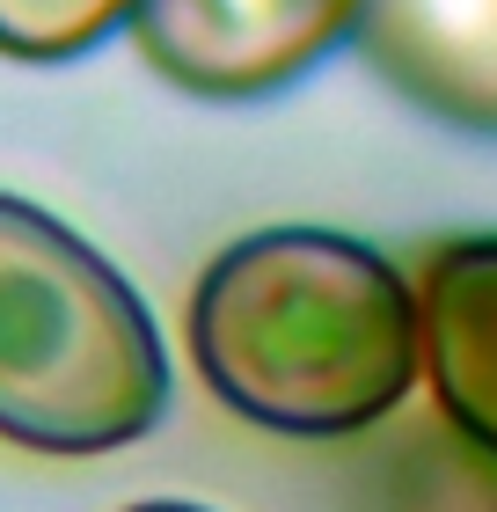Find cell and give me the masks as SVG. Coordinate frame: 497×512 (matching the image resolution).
I'll return each mask as SVG.
<instances>
[{"mask_svg": "<svg viewBox=\"0 0 497 512\" xmlns=\"http://www.w3.org/2000/svg\"><path fill=\"white\" fill-rule=\"evenodd\" d=\"M132 22V0H0V52L8 59H81Z\"/></svg>", "mask_w": 497, "mask_h": 512, "instance_id": "obj_6", "label": "cell"}, {"mask_svg": "<svg viewBox=\"0 0 497 512\" xmlns=\"http://www.w3.org/2000/svg\"><path fill=\"white\" fill-rule=\"evenodd\" d=\"M351 44L417 110L497 132V0H359Z\"/></svg>", "mask_w": 497, "mask_h": 512, "instance_id": "obj_4", "label": "cell"}, {"mask_svg": "<svg viewBox=\"0 0 497 512\" xmlns=\"http://www.w3.org/2000/svg\"><path fill=\"white\" fill-rule=\"evenodd\" d=\"M125 512H205V505H176V498H147V505H125Z\"/></svg>", "mask_w": 497, "mask_h": 512, "instance_id": "obj_7", "label": "cell"}, {"mask_svg": "<svg viewBox=\"0 0 497 512\" xmlns=\"http://www.w3.org/2000/svg\"><path fill=\"white\" fill-rule=\"evenodd\" d=\"M169 417V352L132 278L0 191V439L88 461Z\"/></svg>", "mask_w": 497, "mask_h": 512, "instance_id": "obj_2", "label": "cell"}, {"mask_svg": "<svg viewBox=\"0 0 497 512\" xmlns=\"http://www.w3.org/2000/svg\"><path fill=\"white\" fill-rule=\"evenodd\" d=\"M205 388L286 439H351L417 388L410 278L337 227H264L220 249L191 293Z\"/></svg>", "mask_w": 497, "mask_h": 512, "instance_id": "obj_1", "label": "cell"}, {"mask_svg": "<svg viewBox=\"0 0 497 512\" xmlns=\"http://www.w3.org/2000/svg\"><path fill=\"white\" fill-rule=\"evenodd\" d=\"M417 330L446 425L497 461V235H461L424 256Z\"/></svg>", "mask_w": 497, "mask_h": 512, "instance_id": "obj_5", "label": "cell"}, {"mask_svg": "<svg viewBox=\"0 0 497 512\" xmlns=\"http://www.w3.org/2000/svg\"><path fill=\"white\" fill-rule=\"evenodd\" d=\"M359 0H132L125 30L161 81L205 103H256L293 88L351 37Z\"/></svg>", "mask_w": 497, "mask_h": 512, "instance_id": "obj_3", "label": "cell"}]
</instances>
